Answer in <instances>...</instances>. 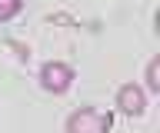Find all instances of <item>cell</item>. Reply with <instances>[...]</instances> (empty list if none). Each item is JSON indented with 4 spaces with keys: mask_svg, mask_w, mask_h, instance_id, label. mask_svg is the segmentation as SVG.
<instances>
[{
    "mask_svg": "<svg viewBox=\"0 0 160 133\" xmlns=\"http://www.w3.org/2000/svg\"><path fill=\"white\" fill-rule=\"evenodd\" d=\"M147 90L160 93V60H150L147 63Z\"/></svg>",
    "mask_w": 160,
    "mask_h": 133,
    "instance_id": "4",
    "label": "cell"
},
{
    "mask_svg": "<svg viewBox=\"0 0 160 133\" xmlns=\"http://www.w3.org/2000/svg\"><path fill=\"white\" fill-rule=\"evenodd\" d=\"M110 126H113V116L103 110H93V107L77 110L67 120V133H110Z\"/></svg>",
    "mask_w": 160,
    "mask_h": 133,
    "instance_id": "1",
    "label": "cell"
},
{
    "mask_svg": "<svg viewBox=\"0 0 160 133\" xmlns=\"http://www.w3.org/2000/svg\"><path fill=\"white\" fill-rule=\"evenodd\" d=\"M117 107L123 113H130V116H140L143 113V90L140 87H133V83H127V87H120V93H117Z\"/></svg>",
    "mask_w": 160,
    "mask_h": 133,
    "instance_id": "3",
    "label": "cell"
},
{
    "mask_svg": "<svg viewBox=\"0 0 160 133\" xmlns=\"http://www.w3.org/2000/svg\"><path fill=\"white\" fill-rule=\"evenodd\" d=\"M40 83H43V90H50V93H67L70 83H73V70H70L67 63L50 60V63H43V70H40Z\"/></svg>",
    "mask_w": 160,
    "mask_h": 133,
    "instance_id": "2",
    "label": "cell"
},
{
    "mask_svg": "<svg viewBox=\"0 0 160 133\" xmlns=\"http://www.w3.org/2000/svg\"><path fill=\"white\" fill-rule=\"evenodd\" d=\"M20 7H23V0H0V20H10V17H17Z\"/></svg>",
    "mask_w": 160,
    "mask_h": 133,
    "instance_id": "5",
    "label": "cell"
}]
</instances>
